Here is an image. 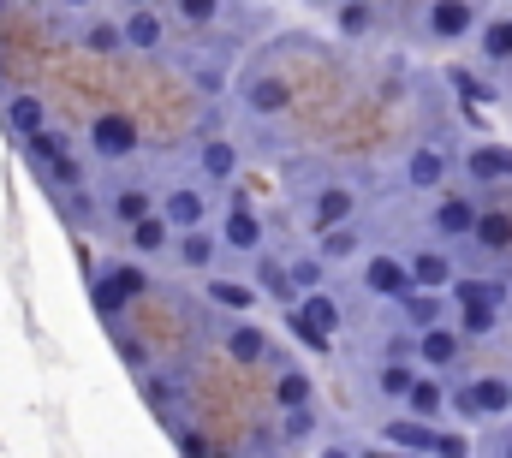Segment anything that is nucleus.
I'll use <instances>...</instances> for the list:
<instances>
[{"label":"nucleus","instance_id":"1a4fd4ad","mask_svg":"<svg viewBox=\"0 0 512 458\" xmlns=\"http://www.w3.org/2000/svg\"><path fill=\"white\" fill-rule=\"evenodd\" d=\"M120 30H126V48H137V54H155V48H161V18H155L149 6H131V18Z\"/></svg>","mask_w":512,"mask_h":458},{"label":"nucleus","instance_id":"58836bf2","mask_svg":"<svg viewBox=\"0 0 512 458\" xmlns=\"http://www.w3.org/2000/svg\"><path fill=\"white\" fill-rule=\"evenodd\" d=\"M483 48H489V54H512V18H507V24H489Z\"/></svg>","mask_w":512,"mask_h":458},{"label":"nucleus","instance_id":"4c0bfd02","mask_svg":"<svg viewBox=\"0 0 512 458\" xmlns=\"http://www.w3.org/2000/svg\"><path fill=\"white\" fill-rule=\"evenodd\" d=\"M340 30H346V36H364V30H370V6H346V12H340Z\"/></svg>","mask_w":512,"mask_h":458},{"label":"nucleus","instance_id":"aec40b11","mask_svg":"<svg viewBox=\"0 0 512 458\" xmlns=\"http://www.w3.org/2000/svg\"><path fill=\"white\" fill-rule=\"evenodd\" d=\"M387 441H393V447H405V453H441V435H429L423 423H393V429H387Z\"/></svg>","mask_w":512,"mask_h":458},{"label":"nucleus","instance_id":"dca6fc26","mask_svg":"<svg viewBox=\"0 0 512 458\" xmlns=\"http://www.w3.org/2000/svg\"><path fill=\"white\" fill-rule=\"evenodd\" d=\"M149 209H155V197H149L143 185H120V191H114V221H120V227H131V221H143Z\"/></svg>","mask_w":512,"mask_h":458},{"label":"nucleus","instance_id":"6e6552de","mask_svg":"<svg viewBox=\"0 0 512 458\" xmlns=\"http://www.w3.org/2000/svg\"><path fill=\"white\" fill-rule=\"evenodd\" d=\"M221 244L227 250H262V221H256L245 203L227 209V227H221Z\"/></svg>","mask_w":512,"mask_h":458},{"label":"nucleus","instance_id":"37998d69","mask_svg":"<svg viewBox=\"0 0 512 458\" xmlns=\"http://www.w3.org/2000/svg\"><path fill=\"white\" fill-rule=\"evenodd\" d=\"M131 6H149V0H131Z\"/></svg>","mask_w":512,"mask_h":458},{"label":"nucleus","instance_id":"5701e85b","mask_svg":"<svg viewBox=\"0 0 512 458\" xmlns=\"http://www.w3.org/2000/svg\"><path fill=\"white\" fill-rule=\"evenodd\" d=\"M405 173H411V185H423V191H429V185H441V173H447V161H441V149H417Z\"/></svg>","mask_w":512,"mask_h":458},{"label":"nucleus","instance_id":"4468645a","mask_svg":"<svg viewBox=\"0 0 512 458\" xmlns=\"http://www.w3.org/2000/svg\"><path fill=\"white\" fill-rule=\"evenodd\" d=\"M340 221H352V191L346 185L316 191V227H340Z\"/></svg>","mask_w":512,"mask_h":458},{"label":"nucleus","instance_id":"6ab92c4d","mask_svg":"<svg viewBox=\"0 0 512 458\" xmlns=\"http://www.w3.org/2000/svg\"><path fill=\"white\" fill-rule=\"evenodd\" d=\"M78 42H84L90 54H114V48H126V30H120V24H108V18H90Z\"/></svg>","mask_w":512,"mask_h":458},{"label":"nucleus","instance_id":"a878e982","mask_svg":"<svg viewBox=\"0 0 512 458\" xmlns=\"http://www.w3.org/2000/svg\"><path fill=\"white\" fill-rule=\"evenodd\" d=\"M90 304L102 310V322H120V316H126V298H120L102 274H90Z\"/></svg>","mask_w":512,"mask_h":458},{"label":"nucleus","instance_id":"c756f323","mask_svg":"<svg viewBox=\"0 0 512 458\" xmlns=\"http://www.w3.org/2000/svg\"><path fill=\"white\" fill-rule=\"evenodd\" d=\"M477 238H483L489 250H507L512 244V221L507 215H477Z\"/></svg>","mask_w":512,"mask_h":458},{"label":"nucleus","instance_id":"f03ea898","mask_svg":"<svg viewBox=\"0 0 512 458\" xmlns=\"http://www.w3.org/2000/svg\"><path fill=\"white\" fill-rule=\"evenodd\" d=\"M137 125H131L126 114H102V119H90V149L102 155V161H126V155H137Z\"/></svg>","mask_w":512,"mask_h":458},{"label":"nucleus","instance_id":"cd10ccee","mask_svg":"<svg viewBox=\"0 0 512 458\" xmlns=\"http://www.w3.org/2000/svg\"><path fill=\"white\" fill-rule=\"evenodd\" d=\"M274 393H280V405H310V381H304L292 363H280V381H274Z\"/></svg>","mask_w":512,"mask_h":458},{"label":"nucleus","instance_id":"4be33fe9","mask_svg":"<svg viewBox=\"0 0 512 458\" xmlns=\"http://www.w3.org/2000/svg\"><path fill=\"white\" fill-rule=\"evenodd\" d=\"M435 227L441 232H477V209H471L465 197H447V203L435 209Z\"/></svg>","mask_w":512,"mask_h":458},{"label":"nucleus","instance_id":"2eb2a0df","mask_svg":"<svg viewBox=\"0 0 512 458\" xmlns=\"http://www.w3.org/2000/svg\"><path fill=\"white\" fill-rule=\"evenodd\" d=\"M429 24H435V36H465L471 30V6L465 0H435Z\"/></svg>","mask_w":512,"mask_h":458},{"label":"nucleus","instance_id":"7ed1b4c3","mask_svg":"<svg viewBox=\"0 0 512 458\" xmlns=\"http://www.w3.org/2000/svg\"><path fill=\"white\" fill-rule=\"evenodd\" d=\"M239 102H245V108H251V114H286V102H292V90H286V84H280V78H274V72H256V78H245V84H239Z\"/></svg>","mask_w":512,"mask_h":458},{"label":"nucleus","instance_id":"c03bdc74","mask_svg":"<svg viewBox=\"0 0 512 458\" xmlns=\"http://www.w3.org/2000/svg\"><path fill=\"white\" fill-rule=\"evenodd\" d=\"M0 6H6V0H0Z\"/></svg>","mask_w":512,"mask_h":458},{"label":"nucleus","instance_id":"393cba45","mask_svg":"<svg viewBox=\"0 0 512 458\" xmlns=\"http://www.w3.org/2000/svg\"><path fill=\"white\" fill-rule=\"evenodd\" d=\"M352 250H358V232L346 227V221L340 227H322V262H346Z\"/></svg>","mask_w":512,"mask_h":458},{"label":"nucleus","instance_id":"20e7f679","mask_svg":"<svg viewBox=\"0 0 512 458\" xmlns=\"http://www.w3.org/2000/svg\"><path fill=\"white\" fill-rule=\"evenodd\" d=\"M161 215L173 221V232H185V227H203V221H209V203H203V191L173 185V191L161 197Z\"/></svg>","mask_w":512,"mask_h":458},{"label":"nucleus","instance_id":"473e14b6","mask_svg":"<svg viewBox=\"0 0 512 458\" xmlns=\"http://www.w3.org/2000/svg\"><path fill=\"white\" fill-rule=\"evenodd\" d=\"M316 429V417H310V405H286V423H280V435L286 441H304Z\"/></svg>","mask_w":512,"mask_h":458},{"label":"nucleus","instance_id":"bb28decb","mask_svg":"<svg viewBox=\"0 0 512 458\" xmlns=\"http://www.w3.org/2000/svg\"><path fill=\"white\" fill-rule=\"evenodd\" d=\"M471 173L477 179H512V155L507 149H477L471 155Z\"/></svg>","mask_w":512,"mask_h":458},{"label":"nucleus","instance_id":"c9c22d12","mask_svg":"<svg viewBox=\"0 0 512 458\" xmlns=\"http://www.w3.org/2000/svg\"><path fill=\"white\" fill-rule=\"evenodd\" d=\"M215 12H221V0H179V18L185 24H209Z\"/></svg>","mask_w":512,"mask_h":458},{"label":"nucleus","instance_id":"f704fd0d","mask_svg":"<svg viewBox=\"0 0 512 458\" xmlns=\"http://www.w3.org/2000/svg\"><path fill=\"white\" fill-rule=\"evenodd\" d=\"M465 328H471V334H489V328H495V304H489V298H471V304H465Z\"/></svg>","mask_w":512,"mask_h":458},{"label":"nucleus","instance_id":"ea45409f","mask_svg":"<svg viewBox=\"0 0 512 458\" xmlns=\"http://www.w3.org/2000/svg\"><path fill=\"white\" fill-rule=\"evenodd\" d=\"M471 298H489V304H495L501 292H495V286H483V280H465V286H459V304H471Z\"/></svg>","mask_w":512,"mask_h":458},{"label":"nucleus","instance_id":"f8f14e48","mask_svg":"<svg viewBox=\"0 0 512 458\" xmlns=\"http://www.w3.org/2000/svg\"><path fill=\"white\" fill-rule=\"evenodd\" d=\"M227 357H233V363H268V334L251 328V322L227 328Z\"/></svg>","mask_w":512,"mask_h":458},{"label":"nucleus","instance_id":"b1692460","mask_svg":"<svg viewBox=\"0 0 512 458\" xmlns=\"http://www.w3.org/2000/svg\"><path fill=\"white\" fill-rule=\"evenodd\" d=\"M447 274H453V268H447V256H435V250L411 262V286H423V292H435V286H447Z\"/></svg>","mask_w":512,"mask_h":458},{"label":"nucleus","instance_id":"423d86ee","mask_svg":"<svg viewBox=\"0 0 512 458\" xmlns=\"http://www.w3.org/2000/svg\"><path fill=\"white\" fill-rule=\"evenodd\" d=\"M6 125H12V137H36V131H48V108H42V96L18 90V96L6 102Z\"/></svg>","mask_w":512,"mask_h":458},{"label":"nucleus","instance_id":"412c9836","mask_svg":"<svg viewBox=\"0 0 512 458\" xmlns=\"http://www.w3.org/2000/svg\"><path fill=\"white\" fill-rule=\"evenodd\" d=\"M209 298H215L221 310H251L256 286H245V280H221V274H215V280H209Z\"/></svg>","mask_w":512,"mask_h":458},{"label":"nucleus","instance_id":"39448f33","mask_svg":"<svg viewBox=\"0 0 512 458\" xmlns=\"http://www.w3.org/2000/svg\"><path fill=\"white\" fill-rule=\"evenodd\" d=\"M364 286H370V292H382V298H405V292H411V268H405V262H393V256H370Z\"/></svg>","mask_w":512,"mask_h":458},{"label":"nucleus","instance_id":"a19ab883","mask_svg":"<svg viewBox=\"0 0 512 458\" xmlns=\"http://www.w3.org/2000/svg\"><path fill=\"white\" fill-rule=\"evenodd\" d=\"M120 357H126V363H131V369H137V375H143V369H149V351H143V345H120Z\"/></svg>","mask_w":512,"mask_h":458},{"label":"nucleus","instance_id":"9d476101","mask_svg":"<svg viewBox=\"0 0 512 458\" xmlns=\"http://www.w3.org/2000/svg\"><path fill=\"white\" fill-rule=\"evenodd\" d=\"M197 161H203V179H227V185H233V173H239V143H227V137H209Z\"/></svg>","mask_w":512,"mask_h":458},{"label":"nucleus","instance_id":"9b49d317","mask_svg":"<svg viewBox=\"0 0 512 458\" xmlns=\"http://www.w3.org/2000/svg\"><path fill=\"white\" fill-rule=\"evenodd\" d=\"M256 292H268V298H280V304H298V280H292V268H280L274 256L256 262Z\"/></svg>","mask_w":512,"mask_h":458},{"label":"nucleus","instance_id":"f257e3e1","mask_svg":"<svg viewBox=\"0 0 512 458\" xmlns=\"http://www.w3.org/2000/svg\"><path fill=\"white\" fill-rule=\"evenodd\" d=\"M292 334L304 345H316V351H328V340L340 334V304L316 286V292H304L298 304H292Z\"/></svg>","mask_w":512,"mask_h":458},{"label":"nucleus","instance_id":"e433bc0d","mask_svg":"<svg viewBox=\"0 0 512 458\" xmlns=\"http://www.w3.org/2000/svg\"><path fill=\"white\" fill-rule=\"evenodd\" d=\"M411 381H417V375H411L405 363H387L382 369V393H411Z\"/></svg>","mask_w":512,"mask_h":458},{"label":"nucleus","instance_id":"a211bd4d","mask_svg":"<svg viewBox=\"0 0 512 458\" xmlns=\"http://www.w3.org/2000/svg\"><path fill=\"white\" fill-rule=\"evenodd\" d=\"M179 256H185V268H197V274H203V268L215 262V238H209L203 227H185V232H179Z\"/></svg>","mask_w":512,"mask_h":458},{"label":"nucleus","instance_id":"f3484780","mask_svg":"<svg viewBox=\"0 0 512 458\" xmlns=\"http://www.w3.org/2000/svg\"><path fill=\"white\" fill-rule=\"evenodd\" d=\"M102 280H108L126 304H131V298H143V286H149V274H143L137 262H108V268H102Z\"/></svg>","mask_w":512,"mask_h":458},{"label":"nucleus","instance_id":"7c9ffc66","mask_svg":"<svg viewBox=\"0 0 512 458\" xmlns=\"http://www.w3.org/2000/svg\"><path fill=\"white\" fill-rule=\"evenodd\" d=\"M405 399H411V411H417V417H435V411H441V387H435V381H411V393H405Z\"/></svg>","mask_w":512,"mask_h":458},{"label":"nucleus","instance_id":"72a5a7b5","mask_svg":"<svg viewBox=\"0 0 512 458\" xmlns=\"http://www.w3.org/2000/svg\"><path fill=\"white\" fill-rule=\"evenodd\" d=\"M292 280H298V292H316L322 286V256H298L292 262Z\"/></svg>","mask_w":512,"mask_h":458},{"label":"nucleus","instance_id":"ddd939ff","mask_svg":"<svg viewBox=\"0 0 512 458\" xmlns=\"http://www.w3.org/2000/svg\"><path fill=\"white\" fill-rule=\"evenodd\" d=\"M507 405H512L507 381H477V387L459 393V411H471V417H477V411H507Z\"/></svg>","mask_w":512,"mask_h":458},{"label":"nucleus","instance_id":"c85d7f7f","mask_svg":"<svg viewBox=\"0 0 512 458\" xmlns=\"http://www.w3.org/2000/svg\"><path fill=\"white\" fill-rule=\"evenodd\" d=\"M459 357V340L441 334V328H423V363H453Z\"/></svg>","mask_w":512,"mask_h":458},{"label":"nucleus","instance_id":"79ce46f5","mask_svg":"<svg viewBox=\"0 0 512 458\" xmlns=\"http://www.w3.org/2000/svg\"><path fill=\"white\" fill-rule=\"evenodd\" d=\"M60 6H72V12H90V6H96V0H60Z\"/></svg>","mask_w":512,"mask_h":458},{"label":"nucleus","instance_id":"0eeeda50","mask_svg":"<svg viewBox=\"0 0 512 458\" xmlns=\"http://www.w3.org/2000/svg\"><path fill=\"white\" fill-rule=\"evenodd\" d=\"M131 250H137V256H155V250H167V244H173V221H167V215H161V209H149V215H143V221H131Z\"/></svg>","mask_w":512,"mask_h":458},{"label":"nucleus","instance_id":"2f4dec72","mask_svg":"<svg viewBox=\"0 0 512 458\" xmlns=\"http://www.w3.org/2000/svg\"><path fill=\"white\" fill-rule=\"evenodd\" d=\"M399 304H405V316H411V328H435V316H441V310H435V298H417V292H405Z\"/></svg>","mask_w":512,"mask_h":458}]
</instances>
